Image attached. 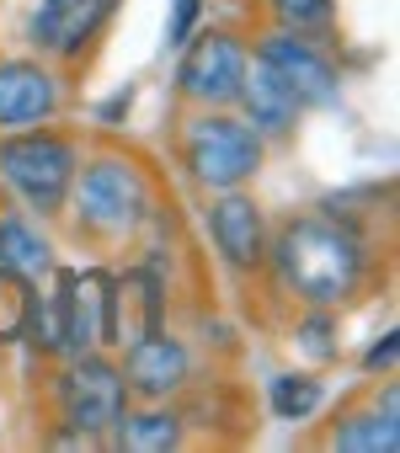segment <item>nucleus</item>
<instances>
[{"instance_id":"1","label":"nucleus","mask_w":400,"mask_h":453,"mask_svg":"<svg viewBox=\"0 0 400 453\" xmlns=\"http://www.w3.org/2000/svg\"><path fill=\"white\" fill-rule=\"evenodd\" d=\"M278 273L310 304H336L363 273V246L336 219H294L278 235Z\"/></svg>"},{"instance_id":"2","label":"nucleus","mask_w":400,"mask_h":453,"mask_svg":"<svg viewBox=\"0 0 400 453\" xmlns=\"http://www.w3.org/2000/svg\"><path fill=\"white\" fill-rule=\"evenodd\" d=\"M0 171L33 208H59L75 181V150L54 134H22L0 144Z\"/></svg>"},{"instance_id":"3","label":"nucleus","mask_w":400,"mask_h":453,"mask_svg":"<svg viewBox=\"0 0 400 453\" xmlns=\"http://www.w3.org/2000/svg\"><path fill=\"white\" fill-rule=\"evenodd\" d=\"M262 160V144L246 123H230V118H204V123H192L187 134V165L197 181H209V187H235L257 171Z\"/></svg>"},{"instance_id":"4","label":"nucleus","mask_w":400,"mask_h":453,"mask_svg":"<svg viewBox=\"0 0 400 453\" xmlns=\"http://www.w3.org/2000/svg\"><path fill=\"white\" fill-rule=\"evenodd\" d=\"M107 273H59V299L49 310V347L91 352L107 342Z\"/></svg>"},{"instance_id":"5","label":"nucleus","mask_w":400,"mask_h":453,"mask_svg":"<svg viewBox=\"0 0 400 453\" xmlns=\"http://www.w3.org/2000/svg\"><path fill=\"white\" fill-rule=\"evenodd\" d=\"M59 400H65V421H70L75 432L91 437V432H107V426L123 421L128 384H123V373H118L112 363H102V357H81V363L65 373Z\"/></svg>"},{"instance_id":"6","label":"nucleus","mask_w":400,"mask_h":453,"mask_svg":"<svg viewBox=\"0 0 400 453\" xmlns=\"http://www.w3.org/2000/svg\"><path fill=\"white\" fill-rule=\"evenodd\" d=\"M144 213V181L134 165L123 160H96L86 176H81V219L102 235H123L134 230Z\"/></svg>"},{"instance_id":"7","label":"nucleus","mask_w":400,"mask_h":453,"mask_svg":"<svg viewBox=\"0 0 400 453\" xmlns=\"http://www.w3.org/2000/svg\"><path fill=\"white\" fill-rule=\"evenodd\" d=\"M241 75H246V54L219 33L197 38V49L181 59V91L197 96V102H235Z\"/></svg>"},{"instance_id":"8","label":"nucleus","mask_w":400,"mask_h":453,"mask_svg":"<svg viewBox=\"0 0 400 453\" xmlns=\"http://www.w3.org/2000/svg\"><path fill=\"white\" fill-rule=\"evenodd\" d=\"M107 12H112V0H43L33 17V38L49 54H81V43L96 38Z\"/></svg>"},{"instance_id":"9","label":"nucleus","mask_w":400,"mask_h":453,"mask_svg":"<svg viewBox=\"0 0 400 453\" xmlns=\"http://www.w3.org/2000/svg\"><path fill=\"white\" fill-rule=\"evenodd\" d=\"M262 59L278 70V81L294 91L299 107H320V102L336 96V75H331V65H326L315 49H304L299 38H273V43L262 49Z\"/></svg>"},{"instance_id":"10","label":"nucleus","mask_w":400,"mask_h":453,"mask_svg":"<svg viewBox=\"0 0 400 453\" xmlns=\"http://www.w3.org/2000/svg\"><path fill=\"white\" fill-rule=\"evenodd\" d=\"M160 320V294L150 273H128L123 283L107 288V342L134 347L139 336H150Z\"/></svg>"},{"instance_id":"11","label":"nucleus","mask_w":400,"mask_h":453,"mask_svg":"<svg viewBox=\"0 0 400 453\" xmlns=\"http://www.w3.org/2000/svg\"><path fill=\"white\" fill-rule=\"evenodd\" d=\"M59 107L54 75L38 65H0V128H22V123H43Z\"/></svg>"},{"instance_id":"12","label":"nucleus","mask_w":400,"mask_h":453,"mask_svg":"<svg viewBox=\"0 0 400 453\" xmlns=\"http://www.w3.org/2000/svg\"><path fill=\"white\" fill-rule=\"evenodd\" d=\"M181 379H187V352H181L171 336L150 331V336H139V342L128 347V379H123L128 389L160 400V395H171Z\"/></svg>"},{"instance_id":"13","label":"nucleus","mask_w":400,"mask_h":453,"mask_svg":"<svg viewBox=\"0 0 400 453\" xmlns=\"http://www.w3.org/2000/svg\"><path fill=\"white\" fill-rule=\"evenodd\" d=\"M241 96H246V107H251V123L262 128V134H283L288 123H294V91L278 81V70L257 54L251 65H246V75H241Z\"/></svg>"},{"instance_id":"14","label":"nucleus","mask_w":400,"mask_h":453,"mask_svg":"<svg viewBox=\"0 0 400 453\" xmlns=\"http://www.w3.org/2000/svg\"><path fill=\"white\" fill-rule=\"evenodd\" d=\"M214 241H219V251L235 262V267H257L262 262V213L246 203V197H225L219 208H214Z\"/></svg>"},{"instance_id":"15","label":"nucleus","mask_w":400,"mask_h":453,"mask_svg":"<svg viewBox=\"0 0 400 453\" xmlns=\"http://www.w3.org/2000/svg\"><path fill=\"white\" fill-rule=\"evenodd\" d=\"M0 267H6V273H22V278L49 273V246L27 230L22 219H0Z\"/></svg>"},{"instance_id":"16","label":"nucleus","mask_w":400,"mask_h":453,"mask_svg":"<svg viewBox=\"0 0 400 453\" xmlns=\"http://www.w3.org/2000/svg\"><path fill=\"white\" fill-rule=\"evenodd\" d=\"M336 448H352V453H395L400 448V432H395V395L384 405V416H358L336 432Z\"/></svg>"},{"instance_id":"17","label":"nucleus","mask_w":400,"mask_h":453,"mask_svg":"<svg viewBox=\"0 0 400 453\" xmlns=\"http://www.w3.org/2000/svg\"><path fill=\"white\" fill-rule=\"evenodd\" d=\"M33 310H38V304H33V294H27V278L0 267V342L27 336V326H33Z\"/></svg>"},{"instance_id":"18","label":"nucleus","mask_w":400,"mask_h":453,"mask_svg":"<svg viewBox=\"0 0 400 453\" xmlns=\"http://www.w3.org/2000/svg\"><path fill=\"white\" fill-rule=\"evenodd\" d=\"M176 437H181V426H176V416H165V411L123 416V448H134V453H160V448H176Z\"/></svg>"},{"instance_id":"19","label":"nucleus","mask_w":400,"mask_h":453,"mask_svg":"<svg viewBox=\"0 0 400 453\" xmlns=\"http://www.w3.org/2000/svg\"><path fill=\"white\" fill-rule=\"evenodd\" d=\"M315 405H320V384H315V379H304V373L273 379V411H278L283 421H304Z\"/></svg>"},{"instance_id":"20","label":"nucleus","mask_w":400,"mask_h":453,"mask_svg":"<svg viewBox=\"0 0 400 453\" xmlns=\"http://www.w3.org/2000/svg\"><path fill=\"white\" fill-rule=\"evenodd\" d=\"M273 6L288 27H326L331 17V0H273Z\"/></svg>"},{"instance_id":"21","label":"nucleus","mask_w":400,"mask_h":453,"mask_svg":"<svg viewBox=\"0 0 400 453\" xmlns=\"http://www.w3.org/2000/svg\"><path fill=\"white\" fill-rule=\"evenodd\" d=\"M192 17H197V0H176V22H171V43H181L192 33Z\"/></svg>"},{"instance_id":"22","label":"nucleus","mask_w":400,"mask_h":453,"mask_svg":"<svg viewBox=\"0 0 400 453\" xmlns=\"http://www.w3.org/2000/svg\"><path fill=\"white\" fill-rule=\"evenodd\" d=\"M389 363H395V336H389L384 347H373V352H368V368H389Z\"/></svg>"}]
</instances>
